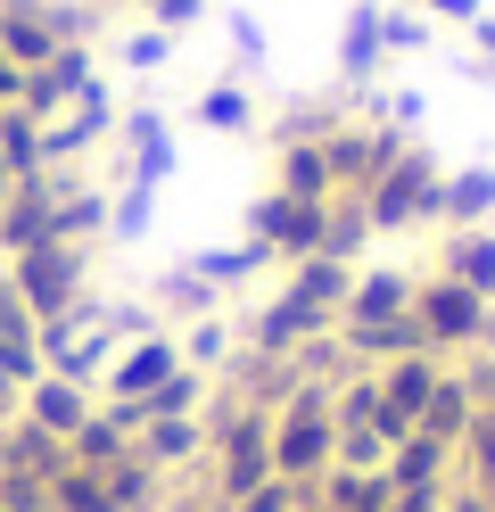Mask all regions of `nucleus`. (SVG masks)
I'll return each instance as SVG.
<instances>
[{
	"label": "nucleus",
	"instance_id": "f3484780",
	"mask_svg": "<svg viewBox=\"0 0 495 512\" xmlns=\"http://www.w3.org/2000/svg\"><path fill=\"white\" fill-rule=\"evenodd\" d=\"M132 455H141L149 471H174V463H190V455H207V413H165V422H141Z\"/></svg>",
	"mask_w": 495,
	"mask_h": 512
},
{
	"label": "nucleus",
	"instance_id": "f704fd0d",
	"mask_svg": "<svg viewBox=\"0 0 495 512\" xmlns=\"http://www.w3.org/2000/svg\"><path fill=\"white\" fill-rule=\"evenodd\" d=\"M438 42V25H429L421 9H380V50L388 58H413V50H429Z\"/></svg>",
	"mask_w": 495,
	"mask_h": 512
},
{
	"label": "nucleus",
	"instance_id": "7ed1b4c3",
	"mask_svg": "<svg viewBox=\"0 0 495 512\" xmlns=\"http://www.w3.org/2000/svg\"><path fill=\"white\" fill-rule=\"evenodd\" d=\"M0 273H9V290L25 298L33 323H58V314H75L91 298V248H75V240H42V248L9 256Z\"/></svg>",
	"mask_w": 495,
	"mask_h": 512
},
{
	"label": "nucleus",
	"instance_id": "6ab92c4d",
	"mask_svg": "<svg viewBox=\"0 0 495 512\" xmlns=\"http://www.w3.org/2000/svg\"><path fill=\"white\" fill-rule=\"evenodd\" d=\"M25 422H42L50 438H75L83 430V413H91V389H75V380H58V372H42V380H33V389H25Z\"/></svg>",
	"mask_w": 495,
	"mask_h": 512
},
{
	"label": "nucleus",
	"instance_id": "de8ad7c7",
	"mask_svg": "<svg viewBox=\"0 0 495 512\" xmlns=\"http://www.w3.org/2000/svg\"><path fill=\"white\" fill-rule=\"evenodd\" d=\"M446 512H495V496H487V488H462V496H454Z\"/></svg>",
	"mask_w": 495,
	"mask_h": 512
},
{
	"label": "nucleus",
	"instance_id": "79ce46f5",
	"mask_svg": "<svg viewBox=\"0 0 495 512\" xmlns=\"http://www.w3.org/2000/svg\"><path fill=\"white\" fill-rule=\"evenodd\" d=\"M297 496H306V488H289V479H264V488H248L231 512H297Z\"/></svg>",
	"mask_w": 495,
	"mask_h": 512
},
{
	"label": "nucleus",
	"instance_id": "f257e3e1",
	"mask_svg": "<svg viewBox=\"0 0 495 512\" xmlns=\"http://www.w3.org/2000/svg\"><path fill=\"white\" fill-rule=\"evenodd\" d=\"M330 463H339V413H330V389H322V380H306V389L273 413V479L314 488Z\"/></svg>",
	"mask_w": 495,
	"mask_h": 512
},
{
	"label": "nucleus",
	"instance_id": "5701e85b",
	"mask_svg": "<svg viewBox=\"0 0 495 512\" xmlns=\"http://www.w3.org/2000/svg\"><path fill=\"white\" fill-rule=\"evenodd\" d=\"M471 413H479L471 389H462L454 372H438V389H429V405H421V422H413V430H421V438H438V446H454L462 430H471Z\"/></svg>",
	"mask_w": 495,
	"mask_h": 512
},
{
	"label": "nucleus",
	"instance_id": "6e6552de",
	"mask_svg": "<svg viewBox=\"0 0 495 512\" xmlns=\"http://www.w3.org/2000/svg\"><path fill=\"white\" fill-rule=\"evenodd\" d=\"M91 75H99V67H91V50H50L33 75H17V100H9V108H25L33 124H50V116H66V100H75Z\"/></svg>",
	"mask_w": 495,
	"mask_h": 512
},
{
	"label": "nucleus",
	"instance_id": "4be33fe9",
	"mask_svg": "<svg viewBox=\"0 0 495 512\" xmlns=\"http://www.w3.org/2000/svg\"><path fill=\"white\" fill-rule=\"evenodd\" d=\"M99 232H108V190L75 182L66 199H50V240H75V248H91Z\"/></svg>",
	"mask_w": 495,
	"mask_h": 512
},
{
	"label": "nucleus",
	"instance_id": "b1692460",
	"mask_svg": "<svg viewBox=\"0 0 495 512\" xmlns=\"http://www.w3.org/2000/svg\"><path fill=\"white\" fill-rule=\"evenodd\" d=\"M190 124H207V133H248L256 124V91L248 83H207L190 100Z\"/></svg>",
	"mask_w": 495,
	"mask_h": 512
},
{
	"label": "nucleus",
	"instance_id": "f8f14e48",
	"mask_svg": "<svg viewBox=\"0 0 495 512\" xmlns=\"http://www.w3.org/2000/svg\"><path fill=\"white\" fill-rule=\"evenodd\" d=\"M429 273H446V281H462L471 298L495 306V232H487V223H446L438 265H429Z\"/></svg>",
	"mask_w": 495,
	"mask_h": 512
},
{
	"label": "nucleus",
	"instance_id": "473e14b6",
	"mask_svg": "<svg viewBox=\"0 0 495 512\" xmlns=\"http://www.w3.org/2000/svg\"><path fill=\"white\" fill-rule=\"evenodd\" d=\"M50 512H116V504H108V488H99V471L66 463V471H50Z\"/></svg>",
	"mask_w": 495,
	"mask_h": 512
},
{
	"label": "nucleus",
	"instance_id": "72a5a7b5",
	"mask_svg": "<svg viewBox=\"0 0 495 512\" xmlns=\"http://www.w3.org/2000/svg\"><path fill=\"white\" fill-rule=\"evenodd\" d=\"M149 223H157V190L149 182H124L116 199H108V232L116 240H149Z\"/></svg>",
	"mask_w": 495,
	"mask_h": 512
},
{
	"label": "nucleus",
	"instance_id": "8fccbe9b",
	"mask_svg": "<svg viewBox=\"0 0 495 512\" xmlns=\"http://www.w3.org/2000/svg\"><path fill=\"white\" fill-rule=\"evenodd\" d=\"M116 9H141V17H149V9H157V0H116Z\"/></svg>",
	"mask_w": 495,
	"mask_h": 512
},
{
	"label": "nucleus",
	"instance_id": "cd10ccee",
	"mask_svg": "<svg viewBox=\"0 0 495 512\" xmlns=\"http://www.w3.org/2000/svg\"><path fill=\"white\" fill-rule=\"evenodd\" d=\"M487 215H495V174L487 166L446 174V223H487Z\"/></svg>",
	"mask_w": 495,
	"mask_h": 512
},
{
	"label": "nucleus",
	"instance_id": "dca6fc26",
	"mask_svg": "<svg viewBox=\"0 0 495 512\" xmlns=\"http://www.w3.org/2000/svg\"><path fill=\"white\" fill-rule=\"evenodd\" d=\"M50 50H58V34H50L42 0H0V58H9L17 75H33Z\"/></svg>",
	"mask_w": 495,
	"mask_h": 512
},
{
	"label": "nucleus",
	"instance_id": "a878e982",
	"mask_svg": "<svg viewBox=\"0 0 495 512\" xmlns=\"http://www.w3.org/2000/svg\"><path fill=\"white\" fill-rule=\"evenodd\" d=\"M182 265H190L198 281H215V290H231V281H256L273 256H264L256 240H231V248H198V256H182Z\"/></svg>",
	"mask_w": 495,
	"mask_h": 512
},
{
	"label": "nucleus",
	"instance_id": "a18cd8bd",
	"mask_svg": "<svg viewBox=\"0 0 495 512\" xmlns=\"http://www.w3.org/2000/svg\"><path fill=\"white\" fill-rule=\"evenodd\" d=\"M421 17H446V25H471V17H487L479 0H421Z\"/></svg>",
	"mask_w": 495,
	"mask_h": 512
},
{
	"label": "nucleus",
	"instance_id": "37998d69",
	"mask_svg": "<svg viewBox=\"0 0 495 512\" xmlns=\"http://www.w3.org/2000/svg\"><path fill=\"white\" fill-rule=\"evenodd\" d=\"M198 17H207V0H157V9H149V25H157V34H190Z\"/></svg>",
	"mask_w": 495,
	"mask_h": 512
},
{
	"label": "nucleus",
	"instance_id": "423d86ee",
	"mask_svg": "<svg viewBox=\"0 0 495 512\" xmlns=\"http://www.w3.org/2000/svg\"><path fill=\"white\" fill-rule=\"evenodd\" d=\"M322 223H330V199H281V190H264V199L248 207V232L264 256H281V265H297V256H322Z\"/></svg>",
	"mask_w": 495,
	"mask_h": 512
},
{
	"label": "nucleus",
	"instance_id": "e433bc0d",
	"mask_svg": "<svg viewBox=\"0 0 495 512\" xmlns=\"http://www.w3.org/2000/svg\"><path fill=\"white\" fill-rule=\"evenodd\" d=\"M116 58L132 75H157L165 58H174V34H157V25H124V42H116Z\"/></svg>",
	"mask_w": 495,
	"mask_h": 512
},
{
	"label": "nucleus",
	"instance_id": "2f4dec72",
	"mask_svg": "<svg viewBox=\"0 0 495 512\" xmlns=\"http://www.w3.org/2000/svg\"><path fill=\"white\" fill-rule=\"evenodd\" d=\"M372 240V215H363V199H330V223H322V256H339V265H355V248Z\"/></svg>",
	"mask_w": 495,
	"mask_h": 512
},
{
	"label": "nucleus",
	"instance_id": "393cba45",
	"mask_svg": "<svg viewBox=\"0 0 495 512\" xmlns=\"http://www.w3.org/2000/svg\"><path fill=\"white\" fill-rule=\"evenodd\" d=\"M314 488H322V512H380L388 504V479L380 471H347V463H330Z\"/></svg>",
	"mask_w": 495,
	"mask_h": 512
},
{
	"label": "nucleus",
	"instance_id": "c85d7f7f",
	"mask_svg": "<svg viewBox=\"0 0 495 512\" xmlns=\"http://www.w3.org/2000/svg\"><path fill=\"white\" fill-rule=\"evenodd\" d=\"M174 347H182L190 372H223V364H231V323H223V314H198V323H190Z\"/></svg>",
	"mask_w": 495,
	"mask_h": 512
},
{
	"label": "nucleus",
	"instance_id": "bb28decb",
	"mask_svg": "<svg viewBox=\"0 0 495 512\" xmlns=\"http://www.w3.org/2000/svg\"><path fill=\"white\" fill-rule=\"evenodd\" d=\"M0 166H9V182L42 174V124H33L25 108H0Z\"/></svg>",
	"mask_w": 495,
	"mask_h": 512
},
{
	"label": "nucleus",
	"instance_id": "aec40b11",
	"mask_svg": "<svg viewBox=\"0 0 495 512\" xmlns=\"http://www.w3.org/2000/svg\"><path fill=\"white\" fill-rule=\"evenodd\" d=\"M0 471H66V438H50L42 422H25V413H17V422H0Z\"/></svg>",
	"mask_w": 495,
	"mask_h": 512
},
{
	"label": "nucleus",
	"instance_id": "4c0bfd02",
	"mask_svg": "<svg viewBox=\"0 0 495 512\" xmlns=\"http://www.w3.org/2000/svg\"><path fill=\"white\" fill-rule=\"evenodd\" d=\"M215 298L223 290H215V281H198L190 265H174V273L157 281V306H182V314H215Z\"/></svg>",
	"mask_w": 495,
	"mask_h": 512
},
{
	"label": "nucleus",
	"instance_id": "c756f323",
	"mask_svg": "<svg viewBox=\"0 0 495 512\" xmlns=\"http://www.w3.org/2000/svg\"><path fill=\"white\" fill-rule=\"evenodd\" d=\"M99 488H108V504H116V512H149V504H157V471H149L141 455H124V463L99 471Z\"/></svg>",
	"mask_w": 495,
	"mask_h": 512
},
{
	"label": "nucleus",
	"instance_id": "9b49d317",
	"mask_svg": "<svg viewBox=\"0 0 495 512\" xmlns=\"http://www.w3.org/2000/svg\"><path fill=\"white\" fill-rule=\"evenodd\" d=\"M388 75V50H380V9L372 0H355V9L339 17V91L355 100V91H372Z\"/></svg>",
	"mask_w": 495,
	"mask_h": 512
},
{
	"label": "nucleus",
	"instance_id": "f03ea898",
	"mask_svg": "<svg viewBox=\"0 0 495 512\" xmlns=\"http://www.w3.org/2000/svg\"><path fill=\"white\" fill-rule=\"evenodd\" d=\"M363 215H372V232H429V223H446V174H438V157L413 141L372 190H363Z\"/></svg>",
	"mask_w": 495,
	"mask_h": 512
},
{
	"label": "nucleus",
	"instance_id": "3c124183",
	"mask_svg": "<svg viewBox=\"0 0 495 512\" xmlns=\"http://www.w3.org/2000/svg\"><path fill=\"white\" fill-rule=\"evenodd\" d=\"M479 413H495V397H487V405H479Z\"/></svg>",
	"mask_w": 495,
	"mask_h": 512
},
{
	"label": "nucleus",
	"instance_id": "7c9ffc66",
	"mask_svg": "<svg viewBox=\"0 0 495 512\" xmlns=\"http://www.w3.org/2000/svg\"><path fill=\"white\" fill-rule=\"evenodd\" d=\"M66 124H75V133H83V141L99 149V141H108V133H116V91H108V83H99V75H91V83L75 91V100H66Z\"/></svg>",
	"mask_w": 495,
	"mask_h": 512
},
{
	"label": "nucleus",
	"instance_id": "49530a36",
	"mask_svg": "<svg viewBox=\"0 0 495 512\" xmlns=\"http://www.w3.org/2000/svg\"><path fill=\"white\" fill-rule=\"evenodd\" d=\"M471 42H479V58L495 67V17H471Z\"/></svg>",
	"mask_w": 495,
	"mask_h": 512
},
{
	"label": "nucleus",
	"instance_id": "9d476101",
	"mask_svg": "<svg viewBox=\"0 0 495 512\" xmlns=\"http://www.w3.org/2000/svg\"><path fill=\"white\" fill-rule=\"evenodd\" d=\"M314 331H339V314L330 306H306V298H289V290H273L256 306V323H248V347H264V356H289L297 339H314Z\"/></svg>",
	"mask_w": 495,
	"mask_h": 512
},
{
	"label": "nucleus",
	"instance_id": "0eeeda50",
	"mask_svg": "<svg viewBox=\"0 0 495 512\" xmlns=\"http://www.w3.org/2000/svg\"><path fill=\"white\" fill-rule=\"evenodd\" d=\"M372 389H380V438L396 446V438L421 422L429 389H438V356H396V364H380V372H372Z\"/></svg>",
	"mask_w": 495,
	"mask_h": 512
},
{
	"label": "nucleus",
	"instance_id": "1a4fd4ad",
	"mask_svg": "<svg viewBox=\"0 0 495 512\" xmlns=\"http://www.w3.org/2000/svg\"><path fill=\"white\" fill-rule=\"evenodd\" d=\"M174 372H182V347L165 339V331H149V339L116 347V364H108V397H116V405H141V397L165 389Z\"/></svg>",
	"mask_w": 495,
	"mask_h": 512
},
{
	"label": "nucleus",
	"instance_id": "58836bf2",
	"mask_svg": "<svg viewBox=\"0 0 495 512\" xmlns=\"http://www.w3.org/2000/svg\"><path fill=\"white\" fill-rule=\"evenodd\" d=\"M454 446L471 455V488H487V496H495V413H471V430H462Z\"/></svg>",
	"mask_w": 495,
	"mask_h": 512
},
{
	"label": "nucleus",
	"instance_id": "ea45409f",
	"mask_svg": "<svg viewBox=\"0 0 495 512\" xmlns=\"http://www.w3.org/2000/svg\"><path fill=\"white\" fill-rule=\"evenodd\" d=\"M0 512H50V479L42 471H0Z\"/></svg>",
	"mask_w": 495,
	"mask_h": 512
},
{
	"label": "nucleus",
	"instance_id": "09e8293b",
	"mask_svg": "<svg viewBox=\"0 0 495 512\" xmlns=\"http://www.w3.org/2000/svg\"><path fill=\"white\" fill-rule=\"evenodd\" d=\"M9 190H17V182H9V166H0V207H9Z\"/></svg>",
	"mask_w": 495,
	"mask_h": 512
},
{
	"label": "nucleus",
	"instance_id": "4468645a",
	"mask_svg": "<svg viewBox=\"0 0 495 512\" xmlns=\"http://www.w3.org/2000/svg\"><path fill=\"white\" fill-rule=\"evenodd\" d=\"M413 281L405 265H372V273H355V290L339 306V323H388V314H413Z\"/></svg>",
	"mask_w": 495,
	"mask_h": 512
},
{
	"label": "nucleus",
	"instance_id": "a19ab883",
	"mask_svg": "<svg viewBox=\"0 0 495 512\" xmlns=\"http://www.w3.org/2000/svg\"><path fill=\"white\" fill-rule=\"evenodd\" d=\"M223 34H231V58H240V75H264V25L248 9H231L223 17Z\"/></svg>",
	"mask_w": 495,
	"mask_h": 512
},
{
	"label": "nucleus",
	"instance_id": "412c9836",
	"mask_svg": "<svg viewBox=\"0 0 495 512\" xmlns=\"http://www.w3.org/2000/svg\"><path fill=\"white\" fill-rule=\"evenodd\" d=\"M281 290H289V298H306V306H330V314H339L347 290H355V265H339V256H297Z\"/></svg>",
	"mask_w": 495,
	"mask_h": 512
},
{
	"label": "nucleus",
	"instance_id": "39448f33",
	"mask_svg": "<svg viewBox=\"0 0 495 512\" xmlns=\"http://www.w3.org/2000/svg\"><path fill=\"white\" fill-rule=\"evenodd\" d=\"M413 149V133H396V124H363V116H347L339 133L322 141V157H330V182H339V199H363L396 157Z\"/></svg>",
	"mask_w": 495,
	"mask_h": 512
},
{
	"label": "nucleus",
	"instance_id": "20e7f679",
	"mask_svg": "<svg viewBox=\"0 0 495 512\" xmlns=\"http://www.w3.org/2000/svg\"><path fill=\"white\" fill-rule=\"evenodd\" d=\"M487 298H471L462 281H446V273H421L413 281V323H421V339H429V356H471V347L487 339Z\"/></svg>",
	"mask_w": 495,
	"mask_h": 512
},
{
	"label": "nucleus",
	"instance_id": "a211bd4d",
	"mask_svg": "<svg viewBox=\"0 0 495 512\" xmlns=\"http://www.w3.org/2000/svg\"><path fill=\"white\" fill-rule=\"evenodd\" d=\"M446 463H454V446H438V438H421V430H405L388 446V463H380V479L388 488H438L446 496Z\"/></svg>",
	"mask_w": 495,
	"mask_h": 512
},
{
	"label": "nucleus",
	"instance_id": "ddd939ff",
	"mask_svg": "<svg viewBox=\"0 0 495 512\" xmlns=\"http://www.w3.org/2000/svg\"><path fill=\"white\" fill-rule=\"evenodd\" d=\"M297 389H306V372H297L289 356H264V347L231 356V397H240V405H264V413H281Z\"/></svg>",
	"mask_w": 495,
	"mask_h": 512
},
{
	"label": "nucleus",
	"instance_id": "c9c22d12",
	"mask_svg": "<svg viewBox=\"0 0 495 512\" xmlns=\"http://www.w3.org/2000/svg\"><path fill=\"white\" fill-rule=\"evenodd\" d=\"M198 397H207V372H190V364H182L165 389L141 397V422H165V413H198Z\"/></svg>",
	"mask_w": 495,
	"mask_h": 512
},
{
	"label": "nucleus",
	"instance_id": "c03bdc74",
	"mask_svg": "<svg viewBox=\"0 0 495 512\" xmlns=\"http://www.w3.org/2000/svg\"><path fill=\"white\" fill-rule=\"evenodd\" d=\"M454 380L471 389V405H487V397H495V356H471V364H462Z\"/></svg>",
	"mask_w": 495,
	"mask_h": 512
},
{
	"label": "nucleus",
	"instance_id": "2eb2a0df",
	"mask_svg": "<svg viewBox=\"0 0 495 512\" xmlns=\"http://www.w3.org/2000/svg\"><path fill=\"white\" fill-rule=\"evenodd\" d=\"M264 190H281V199H339L322 141H273V182Z\"/></svg>",
	"mask_w": 495,
	"mask_h": 512
}]
</instances>
